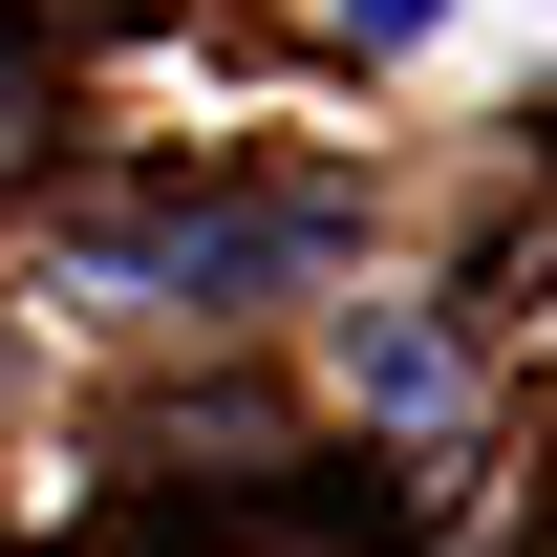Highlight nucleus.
Wrapping results in <instances>:
<instances>
[{"label": "nucleus", "mask_w": 557, "mask_h": 557, "mask_svg": "<svg viewBox=\"0 0 557 557\" xmlns=\"http://www.w3.org/2000/svg\"><path fill=\"white\" fill-rule=\"evenodd\" d=\"M65 258H86V278H150V300H236V278L322 258V236H300V214H86Z\"/></svg>", "instance_id": "f257e3e1"}, {"label": "nucleus", "mask_w": 557, "mask_h": 557, "mask_svg": "<svg viewBox=\"0 0 557 557\" xmlns=\"http://www.w3.org/2000/svg\"><path fill=\"white\" fill-rule=\"evenodd\" d=\"M344 386H364V408H450V386H472V364H450V344H429V322H344Z\"/></svg>", "instance_id": "f03ea898"}, {"label": "nucleus", "mask_w": 557, "mask_h": 557, "mask_svg": "<svg viewBox=\"0 0 557 557\" xmlns=\"http://www.w3.org/2000/svg\"><path fill=\"white\" fill-rule=\"evenodd\" d=\"M429 22H450V0H344V44H364V65H408Z\"/></svg>", "instance_id": "7ed1b4c3"}]
</instances>
